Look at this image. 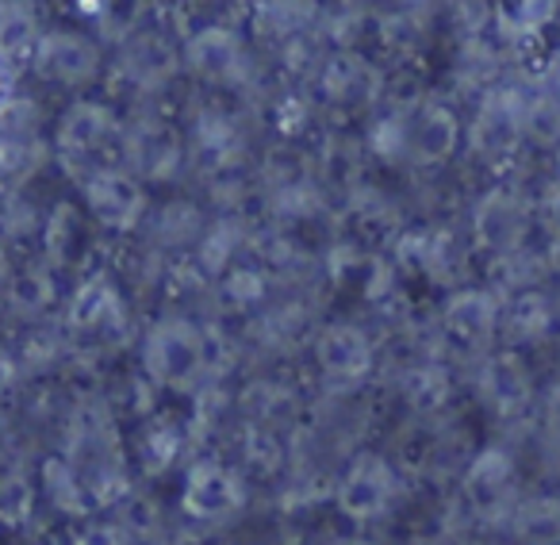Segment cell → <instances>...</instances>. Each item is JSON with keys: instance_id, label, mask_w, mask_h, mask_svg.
<instances>
[{"instance_id": "6da1fadb", "label": "cell", "mask_w": 560, "mask_h": 545, "mask_svg": "<svg viewBox=\"0 0 560 545\" xmlns=\"http://www.w3.org/2000/svg\"><path fill=\"white\" fill-rule=\"evenodd\" d=\"M203 358L208 346L196 323L188 320H158L150 327L147 343H142V366L165 389H188L196 384V376L203 373Z\"/></svg>"}, {"instance_id": "7a4b0ae2", "label": "cell", "mask_w": 560, "mask_h": 545, "mask_svg": "<svg viewBox=\"0 0 560 545\" xmlns=\"http://www.w3.org/2000/svg\"><path fill=\"white\" fill-rule=\"evenodd\" d=\"M81 196H85L93 223H101L104 231H131V227H139L142 211H147V188L124 165L89 170L81 177Z\"/></svg>"}, {"instance_id": "3957f363", "label": "cell", "mask_w": 560, "mask_h": 545, "mask_svg": "<svg viewBox=\"0 0 560 545\" xmlns=\"http://www.w3.org/2000/svg\"><path fill=\"white\" fill-rule=\"evenodd\" d=\"M101 47H96L89 35L70 32V27H58V32H43L35 43L32 55V70L43 81L62 89H81L89 81H96L101 73Z\"/></svg>"}, {"instance_id": "277c9868", "label": "cell", "mask_w": 560, "mask_h": 545, "mask_svg": "<svg viewBox=\"0 0 560 545\" xmlns=\"http://www.w3.org/2000/svg\"><path fill=\"white\" fill-rule=\"evenodd\" d=\"M119 135L124 131H119L112 108H104L96 101H73L58 119L55 142L62 150V158L89 165V158H101L112 142H119Z\"/></svg>"}, {"instance_id": "5b68a950", "label": "cell", "mask_w": 560, "mask_h": 545, "mask_svg": "<svg viewBox=\"0 0 560 545\" xmlns=\"http://www.w3.org/2000/svg\"><path fill=\"white\" fill-rule=\"evenodd\" d=\"M392 496H396V476L381 453H358L338 484V507L358 522L388 511Z\"/></svg>"}, {"instance_id": "8992f818", "label": "cell", "mask_w": 560, "mask_h": 545, "mask_svg": "<svg viewBox=\"0 0 560 545\" xmlns=\"http://www.w3.org/2000/svg\"><path fill=\"white\" fill-rule=\"evenodd\" d=\"M119 150L127 158V173L135 177H150V181H165L180 162V142L173 135L170 124L154 116H142L119 135Z\"/></svg>"}, {"instance_id": "52a82bcc", "label": "cell", "mask_w": 560, "mask_h": 545, "mask_svg": "<svg viewBox=\"0 0 560 545\" xmlns=\"http://www.w3.org/2000/svg\"><path fill=\"white\" fill-rule=\"evenodd\" d=\"M460 147V119L445 104H422L415 116H407L404 158L415 165H442Z\"/></svg>"}, {"instance_id": "ba28073f", "label": "cell", "mask_w": 560, "mask_h": 545, "mask_svg": "<svg viewBox=\"0 0 560 545\" xmlns=\"http://www.w3.org/2000/svg\"><path fill=\"white\" fill-rule=\"evenodd\" d=\"M180 503L196 519H223L242 503V484L219 461H196L185 476V488H180Z\"/></svg>"}, {"instance_id": "9c48e42d", "label": "cell", "mask_w": 560, "mask_h": 545, "mask_svg": "<svg viewBox=\"0 0 560 545\" xmlns=\"http://www.w3.org/2000/svg\"><path fill=\"white\" fill-rule=\"evenodd\" d=\"M514 484H518L514 461L506 457L503 450H483L480 457L468 465V476H465L468 499H472V507L483 519H491V514L506 511V507L514 503Z\"/></svg>"}, {"instance_id": "30bf717a", "label": "cell", "mask_w": 560, "mask_h": 545, "mask_svg": "<svg viewBox=\"0 0 560 545\" xmlns=\"http://www.w3.org/2000/svg\"><path fill=\"white\" fill-rule=\"evenodd\" d=\"M315 361L330 381H358L373 366V346H369L365 331L350 327V323H335L315 343Z\"/></svg>"}, {"instance_id": "8fae6325", "label": "cell", "mask_w": 560, "mask_h": 545, "mask_svg": "<svg viewBox=\"0 0 560 545\" xmlns=\"http://www.w3.org/2000/svg\"><path fill=\"white\" fill-rule=\"evenodd\" d=\"M185 62L196 78L203 81H226L242 62V43L234 32L226 27H203L188 39L185 47Z\"/></svg>"}, {"instance_id": "7c38bea8", "label": "cell", "mask_w": 560, "mask_h": 545, "mask_svg": "<svg viewBox=\"0 0 560 545\" xmlns=\"http://www.w3.org/2000/svg\"><path fill=\"white\" fill-rule=\"evenodd\" d=\"M445 331H450L457 343L465 346H483L499 331V304L488 292H457V297L445 304L442 315Z\"/></svg>"}, {"instance_id": "4fadbf2b", "label": "cell", "mask_w": 560, "mask_h": 545, "mask_svg": "<svg viewBox=\"0 0 560 545\" xmlns=\"http://www.w3.org/2000/svg\"><path fill=\"white\" fill-rule=\"evenodd\" d=\"M480 389L495 411H518L529 399V373L514 353H499L483 366Z\"/></svg>"}, {"instance_id": "5bb4252c", "label": "cell", "mask_w": 560, "mask_h": 545, "mask_svg": "<svg viewBox=\"0 0 560 545\" xmlns=\"http://www.w3.org/2000/svg\"><path fill=\"white\" fill-rule=\"evenodd\" d=\"M177 55L165 47L162 35H135L124 47V73L139 89H158L162 81H170Z\"/></svg>"}, {"instance_id": "9a60e30c", "label": "cell", "mask_w": 560, "mask_h": 545, "mask_svg": "<svg viewBox=\"0 0 560 545\" xmlns=\"http://www.w3.org/2000/svg\"><path fill=\"white\" fill-rule=\"evenodd\" d=\"M43 27L32 4H0V66L32 62Z\"/></svg>"}, {"instance_id": "2e32d148", "label": "cell", "mask_w": 560, "mask_h": 545, "mask_svg": "<svg viewBox=\"0 0 560 545\" xmlns=\"http://www.w3.org/2000/svg\"><path fill=\"white\" fill-rule=\"evenodd\" d=\"M0 292H4V308H12L20 315H39L55 304V272H50V265L39 262L20 265Z\"/></svg>"}, {"instance_id": "e0dca14e", "label": "cell", "mask_w": 560, "mask_h": 545, "mask_svg": "<svg viewBox=\"0 0 560 545\" xmlns=\"http://www.w3.org/2000/svg\"><path fill=\"white\" fill-rule=\"evenodd\" d=\"M119 315V297L108 285V277L85 281L70 300V327L73 331H104Z\"/></svg>"}, {"instance_id": "ac0fdd59", "label": "cell", "mask_w": 560, "mask_h": 545, "mask_svg": "<svg viewBox=\"0 0 560 545\" xmlns=\"http://www.w3.org/2000/svg\"><path fill=\"white\" fill-rule=\"evenodd\" d=\"M522 135V104H488L472 127V142L480 154H511L514 139Z\"/></svg>"}, {"instance_id": "d6986e66", "label": "cell", "mask_w": 560, "mask_h": 545, "mask_svg": "<svg viewBox=\"0 0 560 545\" xmlns=\"http://www.w3.org/2000/svg\"><path fill=\"white\" fill-rule=\"evenodd\" d=\"M476 231H480V239L488 242V246L511 250L514 242H518V234H522L518 200H514V196H506V193L488 196V200L480 204V211H476Z\"/></svg>"}, {"instance_id": "ffe728a7", "label": "cell", "mask_w": 560, "mask_h": 545, "mask_svg": "<svg viewBox=\"0 0 560 545\" xmlns=\"http://www.w3.org/2000/svg\"><path fill=\"white\" fill-rule=\"evenodd\" d=\"M81 242H85V219L78 216L73 204H58L50 211L47 227H43V250H47L50 265H70L78 257Z\"/></svg>"}, {"instance_id": "44dd1931", "label": "cell", "mask_w": 560, "mask_h": 545, "mask_svg": "<svg viewBox=\"0 0 560 545\" xmlns=\"http://www.w3.org/2000/svg\"><path fill=\"white\" fill-rule=\"evenodd\" d=\"M43 496L55 507H62L66 514H85L89 511V488L81 480V473L66 461L50 457L43 465Z\"/></svg>"}, {"instance_id": "7402d4cb", "label": "cell", "mask_w": 560, "mask_h": 545, "mask_svg": "<svg viewBox=\"0 0 560 545\" xmlns=\"http://www.w3.org/2000/svg\"><path fill=\"white\" fill-rule=\"evenodd\" d=\"M514 530L534 545H557L560 542V499L537 496L514 507Z\"/></svg>"}, {"instance_id": "603a6c76", "label": "cell", "mask_w": 560, "mask_h": 545, "mask_svg": "<svg viewBox=\"0 0 560 545\" xmlns=\"http://www.w3.org/2000/svg\"><path fill=\"white\" fill-rule=\"evenodd\" d=\"M35 499H39V488L27 480V473L4 468L0 473V526H24L35 514Z\"/></svg>"}, {"instance_id": "cb8c5ba5", "label": "cell", "mask_w": 560, "mask_h": 545, "mask_svg": "<svg viewBox=\"0 0 560 545\" xmlns=\"http://www.w3.org/2000/svg\"><path fill=\"white\" fill-rule=\"evenodd\" d=\"M522 135L541 147H560V96L541 93L522 104Z\"/></svg>"}, {"instance_id": "d4e9b609", "label": "cell", "mask_w": 560, "mask_h": 545, "mask_svg": "<svg viewBox=\"0 0 560 545\" xmlns=\"http://www.w3.org/2000/svg\"><path fill=\"white\" fill-rule=\"evenodd\" d=\"M506 323H511L514 335L541 338L552 323V312H549V304H545V297H537V292H522V297L511 304V312H506Z\"/></svg>"}, {"instance_id": "484cf974", "label": "cell", "mask_w": 560, "mask_h": 545, "mask_svg": "<svg viewBox=\"0 0 560 545\" xmlns=\"http://www.w3.org/2000/svg\"><path fill=\"white\" fill-rule=\"evenodd\" d=\"M450 396V381H445L442 369H415L411 381H407V399H411L419 411H434V407L445 404Z\"/></svg>"}, {"instance_id": "4316f807", "label": "cell", "mask_w": 560, "mask_h": 545, "mask_svg": "<svg viewBox=\"0 0 560 545\" xmlns=\"http://www.w3.org/2000/svg\"><path fill=\"white\" fill-rule=\"evenodd\" d=\"M173 453H177V430L173 427L158 422V427H150L147 434H142V457H147V465H154V468L170 465Z\"/></svg>"}, {"instance_id": "83f0119b", "label": "cell", "mask_w": 560, "mask_h": 545, "mask_svg": "<svg viewBox=\"0 0 560 545\" xmlns=\"http://www.w3.org/2000/svg\"><path fill=\"white\" fill-rule=\"evenodd\" d=\"M73 545H127V526L124 522H108V519H93L78 530Z\"/></svg>"}, {"instance_id": "f1b7e54d", "label": "cell", "mask_w": 560, "mask_h": 545, "mask_svg": "<svg viewBox=\"0 0 560 545\" xmlns=\"http://www.w3.org/2000/svg\"><path fill=\"white\" fill-rule=\"evenodd\" d=\"M27 162V142L20 139V127H0V177H12Z\"/></svg>"}, {"instance_id": "f546056e", "label": "cell", "mask_w": 560, "mask_h": 545, "mask_svg": "<svg viewBox=\"0 0 560 545\" xmlns=\"http://www.w3.org/2000/svg\"><path fill=\"white\" fill-rule=\"evenodd\" d=\"M545 422H549V434L560 438V384L549 392V399H545Z\"/></svg>"}, {"instance_id": "4dcf8cb0", "label": "cell", "mask_w": 560, "mask_h": 545, "mask_svg": "<svg viewBox=\"0 0 560 545\" xmlns=\"http://www.w3.org/2000/svg\"><path fill=\"white\" fill-rule=\"evenodd\" d=\"M16 381V366H12V358L4 350H0V392L9 389V384Z\"/></svg>"}, {"instance_id": "1f68e13d", "label": "cell", "mask_w": 560, "mask_h": 545, "mask_svg": "<svg viewBox=\"0 0 560 545\" xmlns=\"http://www.w3.org/2000/svg\"><path fill=\"white\" fill-rule=\"evenodd\" d=\"M342 545H376V542H369V537H350V542H342Z\"/></svg>"}, {"instance_id": "d6a6232c", "label": "cell", "mask_w": 560, "mask_h": 545, "mask_svg": "<svg viewBox=\"0 0 560 545\" xmlns=\"http://www.w3.org/2000/svg\"><path fill=\"white\" fill-rule=\"evenodd\" d=\"M0 308H4V292H0Z\"/></svg>"}, {"instance_id": "836d02e7", "label": "cell", "mask_w": 560, "mask_h": 545, "mask_svg": "<svg viewBox=\"0 0 560 545\" xmlns=\"http://www.w3.org/2000/svg\"><path fill=\"white\" fill-rule=\"evenodd\" d=\"M557 162H560V147H557Z\"/></svg>"}, {"instance_id": "e575fe53", "label": "cell", "mask_w": 560, "mask_h": 545, "mask_svg": "<svg viewBox=\"0 0 560 545\" xmlns=\"http://www.w3.org/2000/svg\"><path fill=\"white\" fill-rule=\"evenodd\" d=\"M557 96H560V93H557Z\"/></svg>"}]
</instances>
